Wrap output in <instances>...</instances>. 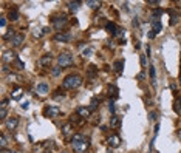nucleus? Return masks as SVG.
<instances>
[{
    "instance_id": "obj_22",
    "label": "nucleus",
    "mask_w": 181,
    "mask_h": 153,
    "mask_svg": "<svg viewBox=\"0 0 181 153\" xmlns=\"http://www.w3.org/2000/svg\"><path fill=\"white\" fill-rule=\"evenodd\" d=\"M149 73H150V79H152V84L156 82V71H155V67L150 65L149 67Z\"/></svg>"
},
{
    "instance_id": "obj_47",
    "label": "nucleus",
    "mask_w": 181,
    "mask_h": 153,
    "mask_svg": "<svg viewBox=\"0 0 181 153\" xmlns=\"http://www.w3.org/2000/svg\"><path fill=\"white\" fill-rule=\"evenodd\" d=\"M153 37H155V33H153V31L149 33V39H153Z\"/></svg>"
},
{
    "instance_id": "obj_39",
    "label": "nucleus",
    "mask_w": 181,
    "mask_h": 153,
    "mask_svg": "<svg viewBox=\"0 0 181 153\" xmlns=\"http://www.w3.org/2000/svg\"><path fill=\"white\" fill-rule=\"evenodd\" d=\"M108 110H110V113H112V116L115 114V105H113V102H110V104H108Z\"/></svg>"
},
{
    "instance_id": "obj_26",
    "label": "nucleus",
    "mask_w": 181,
    "mask_h": 153,
    "mask_svg": "<svg viewBox=\"0 0 181 153\" xmlns=\"http://www.w3.org/2000/svg\"><path fill=\"white\" fill-rule=\"evenodd\" d=\"M85 3H87L90 8H93V10H96V8L101 6V2H96V0H87Z\"/></svg>"
},
{
    "instance_id": "obj_9",
    "label": "nucleus",
    "mask_w": 181,
    "mask_h": 153,
    "mask_svg": "<svg viewBox=\"0 0 181 153\" xmlns=\"http://www.w3.org/2000/svg\"><path fill=\"white\" fill-rule=\"evenodd\" d=\"M76 114L80 116L82 119H87V118H90V116H92V110H90V107H77Z\"/></svg>"
},
{
    "instance_id": "obj_18",
    "label": "nucleus",
    "mask_w": 181,
    "mask_h": 153,
    "mask_svg": "<svg viewBox=\"0 0 181 153\" xmlns=\"http://www.w3.org/2000/svg\"><path fill=\"white\" fill-rule=\"evenodd\" d=\"M51 62H53V56H51V54H45V56H42V59H40V64H42L43 67L51 65Z\"/></svg>"
},
{
    "instance_id": "obj_23",
    "label": "nucleus",
    "mask_w": 181,
    "mask_h": 153,
    "mask_svg": "<svg viewBox=\"0 0 181 153\" xmlns=\"http://www.w3.org/2000/svg\"><path fill=\"white\" fill-rule=\"evenodd\" d=\"M105 30H107L108 33H110V34H113V36H115V33H116V30H118V26H116L113 22H110V23H107Z\"/></svg>"
},
{
    "instance_id": "obj_3",
    "label": "nucleus",
    "mask_w": 181,
    "mask_h": 153,
    "mask_svg": "<svg viewBox=\"0 0 181 153\" xmlns=\"http://www.w3.org/2000/svg\"><path fill=\"white\" fill-rule=\"evenodd\" d=\"M73 56L68 54V53H62L60 56H57V64L60 68H67V67H71L73 65Z\"/></svg>"
},
{
    "instance_id": "obj_33",
    "label": "nucleus",
    "mask_w": 181,
    "mask_h": 153,
    "mask_svg": "<svg viewBox=\"0 0 181 153\" xmlns=\"http://www.w3.org/2000/svg\"><path fill=\"white\" fill-rule=\"evenodd\" d=\"M98 104H99V99H96V97H95L93 101H92V105H90V110L93 111V110L96 108V107H98Z\"/></svg>"
},
{
    "instance_id": "obj_30",
    "label": "nucleus",
    "mask_w": 181,
    "mask_h": 153,
    "mask_svg": "<svg viewBox=\"0 0 181 153\" xmlns=\"http://www.w3.org/2000/svg\"><path fill=\"white\" fill-rule=\"evenodd\" d=\"M92 54H93V48H85V50L82 51V56H84V57H90Z\"/></svg>"
},
{
    "instance_id": "obj_44",
    "label": "nucleus",
    "mask_w": 181,
    "mask_h": 153,
    "mask_svg": "<svg viewBox=\"0 0 181 153\" xmlns=\"http://www.w3.org/2000/svg\"><path fill=\"white\" fill-rule=\"evenodd\" d=\"M132 25H133V26H139V22H138V19H135V20L132 22Z\"/></svg>"
},
{
    "instance_id": "obj_4",
    "label": "nucleus",
    "mask_w": 181,
    "mask_h": 153,
    "mask_svg": "<svg viewBox=\"0 0 181 153\" xmlns=\"http://www.w3.org/2000/svg\"><path fill=\"white\" fill-rule=\"evenodd\" d=\"M60 113H62V111H60V107H57V105H48L47 108L43 110V114L47 116V118H51V119L57 118Z\"/></svg>"
},
{
    "instance_id": "obj_20",
    "label": "nucleus",
    "mask_w": 181,
    "mask_h": 153,
    "mask_svg": "<svg viewBox=\"0 0 181 153\" xmlns=\"http://www.w3.org/2000/svg\"><path fill=\"white\" fill-rule=\"evenodd\" d=\"M22 93H23V90H22L20 87H16V88L13 90V94H11V97H13V99H20Z\"/></svg>"
},
{
    "instance_id": "obj_1",
    "label": "nucleus",
    "mask_w": 181,
    "mask_h": 153,
    "mask_svg": "<svg viewBox=\"0 0 181 153\" xmlns=\"http://www.w3.org/2000/svg\"><path fill=\"white\" fill-rule=\"evenodd\" d=\"M71 147L76 153H85L90 147V139L87 136H84L82 133H76L73 138H71Z\"/></svg>"
},
{
    "instance_id": "obj_40",
    "label": "nucleus",
    "mask_w": 181,
    "mask_h": 153,
    "mask_svg": "<svg viewBox=\"0 0 181 153\" xmlns=\"http://www.w3.org/2000/svg\"><path fill=\"white\" fill-rule=\"evenodd\" d=\"M156 116H158L156 111H152V113H150V121H155V119H156Z\"/></svg>"
},
{
    "instance_id": "obj_45",
    "label": "nucleus",
    "mask_w": 181,
    "mask_h": 153,
    "mask_svg": "<svg viewBox=\"0 0 181 153\" xmlns=\"http://www.w3.org/2000/svg\"><path fill=\"white\" fill-rule=\"evenodd\" d=\"M28 105H30L28 102H23V104H22V108H23V110H26V108H28Z\"/></svg>"
},
{
    "instance_id": "obj_35",
    "label": "nucleus",
    "mask_w": 181,
    "mask_h": 153,
    "mask_svg": "<svg viewBox=\"0 0 181 153\" xmlns=\"http://www.w3.org/2000/svg\"><path fill=\"white\" fill-rule=\"evenodd\" d=\"M146 65H147V57L146 56H141V67L146 68Z\"/></svg>"
},
{
    "instance_id": "obj_37",
    "label": "nucleus",
    "mask_w": 181,
    "mask_h": 153,
    "mask_svg": "<svg viewBox=\"0 0 181 153\" xmlns=\"http://www.w3.org/2000/svg\"><path fill=\"white\" fill-rule=\"evenodd\" d=\"M115 36H124V28H119V26H118V30H116Z\"/></svg>"
},
{
    "instance_id": "obj_32",
    "label": "nucleus",
    "mask_w": 181,
    "mask_h": 153,
    "mask_svg": "<svg viewBox=\"0 0 181 153\" xmlns=\"http://www.w3.org/2000/svg\"><path fill=\"white\" fill-rule=\"evenodd\" d=\"M60 70H62L60 67H53V68H51V74H53V76H59V74H60Z\"/></svg>"
},
{
    "instance_id": "obj_31",
    "label": "nucleus",
    "mask_w": 181,
    "mask_h": 153,
    "mask_svg": "<svg viewBox=\"0 0 181 153\" xmlns=\"http://www.w3.org/2000/svg\"><path fill=\"white\" fill-rule=\"evenodd\" d=\"M14 36H16V33H14L13 30H10V33H6V34L3 36V39H5V40H10V39L14 37Z\"/></svg>"
},
{
    "instance_id": "obj_43",
    "label": "nucleus",
    "mask_w": 181,
    "mask_h": 153,
    "mask_svg": "<svg viewBox=\"0 0 181 153\" xmlns=\"http://www.w3.org/2000/svg\"><path fill=\"white\" fill-rule=\"evenodd\" d=\"M135 48H136V50H139V47H141V45H139V40H135Z\"/></svg>"
},
{
    "instance_id": "obj_15",
    "label": "nucleus",
    "mask_w": 181,
    "mask_h": 153,
    "mask_svg": "<svg viewBox=\"0 0 181 153\" xmlns=\"http://www.w3.org/2000/svg\"><path fill=\"white\" fill-rule=\"evenodd\" d=\"M119 125H121V118H119V116H116V114H113L110 118V128H118Z\"/></svg>"
},
{
    "instance_id": "obj_38",
    "label": "nucleus",
    "mask_w": 181,
    "mask_h": 153,
    "mask_svg": "<svg viewBox=\"0 0 181 153\" xmlns=\"http://www.w3.org/2000/svg\"><path fill=\"white\" fill-rule=\"evenodd\" d=\"M33 34H34V37H40V36L43 34V31H40V30H34Z\"/></svg>"
},
{
    "instance_id": "obj_16",
    "label": "nucleus",
    "mask_w": 181,
    "mask_h": 153,
    "mask_svg": "<svg viewBox=\"0 0 181 153\" xmlns=\"http://www.w3.org/2000/svg\"><path fill=\"white\" fill-rule=\"evenodd\" d=\"M8 19H10L11 22H16V20H19L20 19V14L17 10H10V13H8Z\"/></svg>"
},
{
    "instance_id": "obj_48",
    "label": "nucleus",
    "mask_w": 181,
    "mask_h": 153,
    "mask_svg": "<svg viewBox=\"0 0 181 153\" xmlns=\"http://www.w3.org/2000/svg\"><path fill=\"white\" fill-rule=\"evenodd\" d=\"M144 76H146L144 73H139V74H138V79H144Z\"/></svg>"
},
{
    "instance_id": "obj_28",
    "label": "nucleus",
    "mask_w": 181,
    "mask_h": 153,
    "mask_svg": "<svg viewBox=\"0 0 181 153\" xmlns=\"http://www.w3.org/2000/svg\"><path fill=\"white\" fill-rule=\"evenodd\" d=\"M13 65L16 67V70H23V68H25V64H23V62H22L20 59H17Z\"/></svg>"
},
{
    "instance_id": "obj_27",
    "label": "nucleus",
    "mask_w": 181,
    "mask_h": 153,
    "mask_svg": "<svg viewBox=\"0 0 181 153\" xmlns=\"http://www.w3.org/2000/svg\"><path fill=\"white\" fill-rule=\"evenodd\" d=\"M6 144H8V138H6V134L2 133V136H0V147L5 149L6 147Z\"/></svg>"
},
{
    "instance_id": "obj_36",
    "label": "nucleus",
    "mask_w": 181,
    "mask_h": 153,
    "mask_svg": "<svg viewBox=\"0 0 181 153\" xmlns=\"http://www.w3.org/2000/svg\"><path fill=\"white\" fill-rule=\"evenodd\" d=\"M147 5H152V6L159 5V0H147Z\"/></svg>"
},
{
    "instance_id": "obj_21",
    "label": "nucleus",
    "mask_w": 181,
    "mask_h": 153,
    "mask_svg": "<svg viewBox=\"0 0 181 153\" xmlns=\"http://www.w3.org/2000/svg\"><path fill=\"white\" fill-rule=\"evenodd\" d=\"M79 5H80V2H68V10L71 13H76L79 10Z\"/></svg>"
},
{
    "instance_id": "obj_17",
    "label": "nucleus",
    "mask_w": 181,
    "mask_h": 153,
    "mask_svg": "<svg viewBox=\"0 0 181 153\" xmlns=\"http://www.w3.org/2000/svg\"><path fill=\"white\" fill-rule=\"evenodd\" d=\"M113 70L116 71L118 74H121L122 70H124V60H116L115 64H113Z\"/></svg>"
},
{
    "instance_id": "obj_29",
    "label": "nucleus",
    "mask_w": 181,
    "mask_h": 153,
    "mask_svg": "<svg viewBox=\"0 0 181 153\" xmlns=\"http://www.w3.org/2000/svg\"><path fill=\"white\" fill-rule=\"evenodd\" d=\"M161 14H162V10H161V8H155V10H153V14H152V19H158Z\"/></svg>"
},
{
    "instance_id": "obj_13",
    "label": "nucleus",
    "mask_w": 181,
    "mask_h": 153,
    "mask_svg": "<svg viewBox=\"0 0 181 153\" xmlns=\"http://www.w3.org/2000/svg\"><path fill=\"white\" fill-rule=\"evenodd\" d=\"M161 30H162L161 20H159V19H152V31L155 33V36H156V34H159V33H161Z\"/></svg>"
},
{
    "instance_id": "obj_8",
    "label": "nucleus",
    "mask_w": 181,
    "mask_h": 153,
    "mask_svg": "<svg viewBox=\"0 0 181 153\" xmlns=\"http://www.w3.org/2000/svg\"><path fill=\"white\" fill-rule=\"evenodd\" d=\"M62 133H64V136H65V138H70V136L73 138L74 134H76V133H74V125L71 124V122L65 124L64 127H62Z\"/></svg>"
},
{
    "instance_id": "obj_14",
    "label": "nucleus",
    "mask_w": 181,
    "mask_h": 153,
    "mask_svg": "<svg viewBox=\"0 0 181 153\" xmlns=\"http://www.w3.org/2000/svg\"><path fill=\"white\" fill-rule=\"evenodd\" d=\"M36 91H37L39 94H47V93L50 91V87H48V84H45V82H40L37 87H36Z\"/></svg>"
},
{
    "instance_id": "obj_25",
    "label": "nucleus",
    "mask_w": 181,
    "mask_h": 153,
    "mask_svg": "<svg viewBox=\"0 0 181 153\" xmlns=\"http://www.w3.org/2000/svg\"><path fill=\"white\" fill-rule=\"evenodd\" d=\"M174 110H175V113H181V99H180V97L175 99V102H174Z\"/></svg>"
},
{
    "instance_id": "obj_10",
    "label": "nucleus",
    "mask_w": 181,
    "mask_h": 153,
    "mask_svg": "<svg viewBox=\"0 0 181 153\" xmlns=\"http://www.w3.org/2000/svg\"><path fill=\"white\" fill-rule=\"evenodd\" d=\"M5 125H6L8 130H16L17 125H19V119H17L16 116H10V118L5 121Z\"/></svg>"
},
{
    "instance_id": "obj_24",
    "label": "nucleus",
    "mask_w": 181,
    "mask_h": 153,
    "mask_svg": "<svg viewBox=\"0 0 181 153\" xmlns=\"http://www.w3.org/2000/svg\"><path fill=\"white\" fill-rule=\"evenodd\" d=\"M6 79H8V80H11V82H19V80H22V77H20L19 74H14V73H10Z\"/></svg>"
},
{
    "instance_id": "obj_42",
    "label": "nucleus",
    "mask_w": 181,
    "mask_h": 153,
    "mask_svg": "<svg viewBox=\"0 0 181 153\" xmlns=\"http://www.w3.org/2000/svg\"><path fill=\"white\" fill-rule=\"evenodd\" d=\"M5 25H6V19H5V17H2V20H0V26L5 28Z\"/></svg>"
},
{
    "instance_id": "obj_51",
    "label": "nucleus",
    "mask_w": 181,
    "mask_h": 153,
    "mask_svg": "<svg viewBox=\"0 0 181 153\" xmlns=\"http://www.w3.org/2000/svg\"><path fill=\"white\" fill-rule=\"evenodd\" d=\"M180 82H181V77H180Z\"/></svg>"
},
{
    "instance_id": "obj_6",
    "label": "nucleus",
    "mask_w": 181,
    "mask_h": 153,
    "mask_svg": "<svg viewBox=\"0 0 181 153\" xmlns=\"http://www.w3.org/2000/svg\"><path fill=\"white\" fill-rule=\"evenodd\" d=\"M68 20H67V17L65 16H60V17H56V19H53V26H54V30H64L65 26H67Z\"/></svg>"
},
{
    "instance_id": "obj_7",
    "label": "nucleus",
    "mask_w": 181,
    "mask_h": 153,
    "mask_svg": "<svg viewBox=\"0 0 181 153\" xmlns=\"http://www.w3.org/2000/svg\"><path fill=\"white\" fill-rule=\"evenodd\" d=\"M23 40H25V34L23 33H16V36L11 39V47H14V48L22 47Z\"/></svg>"
},
{
    "instance_id": "obj_41",
    "label": "nucleus",
    "mask_w": 181,
    "mask_h": 153,
    "mask_svg": "<svg viewBox=\"0 0 181 153\" xmlns=\"http://www.w3.org/2000/svg\"><path fill=\"white\" fill-rule=\"evenodd\" d=\"M0 118L6 119V110H0Z\"/></svg>"
},
{
    "instance_id": "obj_12",
    "label": "nucleus",
    "mask_w": 181,
    "mask_h": 153,
    "mask_svg": "<svg viewBox=\"0 0 181 153\" xmlns=\"http://www.w3.org/2000/svg\"><path fill=\"white\" fill-rule=\"evenodd\" d=\"M54 40L56 42H70L71 34L70 33H57L56 36H54Z\"/></svg>"
},
{
    "instance_id": "obj_19",
    "label": "nucleus",
    "mask_w": 181,
    "mask_h": 153,
    "mask_svg": "<svg viewBox=\"0 0 181 153\" xmlns=\"http://www.w3.org/2000/svg\"><path fill=\"white\" fill-rule=\"evenodd\" d=\"M118 93H119L118 87H115V85H108V94H110L113 99H116V97H118Z\"/></svg>"
},
{
    "instance_id": "obj_34",
    "label": "nucleus",
    "mask_w": 181,
    "mask_h": 153,
    "mask_svg": "<svg viewBox=\"0 0 181 153\" xmlns=\"http://www.w3.org/2000/svg\"><path fill=\"white\" fill-rule=\"evenodd\" d=\"M8 104H10V101H8V99H3V101H2V104H0V110H6Z\"/></svg>"
},
{
    "instance_id": "obj_49",
    "label": "nucleus",
    "mask_w": 181,
    "mask_h": 153,
    "mask_svg": "<svg viewBox=\"0 0 181 153\" xmlns=\"http://www.w3.org/2000/svg\"><path fill=\"white\" fill-rule=\"evenodd\" d=\"M178 138H180V141H181V130H178Z\"/></svg>"
},
{
    "instance_id": "obj_50",
    "label": "nucleus",
    "mask_w": 181,
    "mask_h": 153,
    "mask_svg": "<svg viewBox=\"0 0 181 153\" xmlns=\"http://www.w3.org/2000/svg\"><path fill=\"white\" fill-rule=\"evenodd\" d=\"M43 153H53V152H51V150H45Z\"/></svg>"
},
{
    "instance_id": "obj_5",
    "label": "nucleus",
    "mask_w": 181,
    "mask_h": 153,
    "mask_svg": "<svg viewBox=\"0 0 181 153\" xmlns=\"http://www.w3.org/2000/svg\"><path fill=\"white\" fill-rule=\"evenodd\" d=\"M17 59H19V57H17V54H16L13 50L5 51V53H3V56H2V60H3V64H5V65H6V64H10V65L14 64Z\"/></svg>"
},
{
    "instance_id": "obj_46",
    "label": "nucleus",
    "mask_w": 181,
    "mask_h": 153,
    "mask_svg": "<svg viewBox=\"0 0 181 153\" xmlns=\"http://www.w3.org/2000/svg\"><path fill=\"white\" fill-rule=\"evenodd\" d=\"M0 153H14V152H11V150H6V149H2V152Z\"/></svg>"
},
{
    "instance_id": "obj_2",
    "label": "nucleus",
    "mask_w": 181,
    "mask_h": 153,
    "mask_svg": "<svg viewBox=\"0 0 181 153\" xmlns=\"http://www.w3.org/2000/svg\"><path fill=\"white\" fill-rule=\"evenodd\" d=\"M84 82V79L80 74H68L65 79H64V82H62V87H64L65 90H76L79 88L80 85H82Z\"/></svg>"
},
{
    "instance_id": "obj_11",
    "label": "nucleus",
    "mask_w": 181,
    "mask_h": 153,
    "mask_svg": "<svg viewBox=\"0 0 181 153\" xmlns=\"http://www.w3.org/2000/svg\"><path fill=\"white\" fill-rule=\"evenodd\" d=\"M108 146H110L112 149H116V147H119L121 146V138L118 136V134H112L110 138H108Z\"/></svg>"
}]
</instances>
